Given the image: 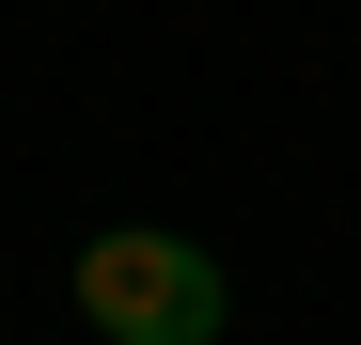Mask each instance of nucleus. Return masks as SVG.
Instances as JSON below:
<instances>
[{"instance_id":"nucleus-1","label":"nucleus","mask_w":361,"mask_h":345,"mask_svg":"<svg viewBox=\"0 0 361 345\" xmlns=\"http://www.w3.org/2000/svg\"><path fill=\"white\" fill-rule=\"evenodd\" d=\"M63 299H79V330H94V345H220L235 282H220V251H204V236H157V220H110V236H79Z\"/></svg>"}]
</instances>
